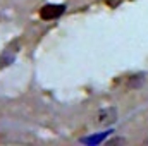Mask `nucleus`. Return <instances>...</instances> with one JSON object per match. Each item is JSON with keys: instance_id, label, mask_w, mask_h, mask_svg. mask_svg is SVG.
Listing matches in <instances>:
<instances>
[{"instance_id": "obj_1", "label": "nucleus", "mask_w": 148, "mask_h": 146, "mask_svg": "<svg viewBox=\"0 0 148 146\" xmlns=\"http://www.w3.org/2000/svg\"><path fill=\"white\" fill-rule=\"evenodd\" d=\"M66 7L64 5H59V3H47L40 9V17L43 21H52V19H57L64 14Z\"/></svg>"}, {"instance_id": "obj_2", "label": "nucleus", "mask_w": 148, "mask_h": 146, "mask_svg": "<svg viewBox=\"0 0 148 146\" xmlns=\"http://www.w3.org/2000/svg\"><path fill=\"white\" fill-rule=\"evenodd\" d=\"M115 117H117L115 108H105V110H102V112L98 113L97 124H112V122L115 120Z\"/></svg>"}, {"instance_id": "obj_3", "label": "nucleus", "mask_w": 148, "mask_h": 146, "mask_svg": "<svg viewBox=\"0 0 148 146\" xmlns=\"http://www.w3.org/2000/svg\"><path fill=\"white\" fill-rule=\"evenodd\" d=\"M107 134H110V131L109 132H103V134H98V136H95V138H88V139H83V143H98V141H102Z\"/></svg>"}, {"instance_id": "obj_4", "label": "nucleus", "mask_w": 148, "mask_h": 146, "mask_svg": "<svg viewBox=\"0 0 148 146\" xmlns=\"http://www.w3.org/2000/svg\"><path fill=\"white\" fill-rule=\"evenodd\" d=\"M105 2H107V5H109V7H117L122 0H105Z\"/></svg>"}]
</instances>
